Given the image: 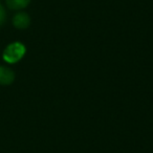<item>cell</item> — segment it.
<instances>
[{"instance_id":"obj_2","label":"cell","mask_w":153,"mask_h":153,"mask_svg":"<svg viewBox=\"0 0 153 153\" xmlns=\"http://www.w3.org/2000/svg\"><path fill=\"white\" fill-rule=\"evenodd\" d=\"M30 18L26 13H18L13 18L14 26L16 28H19V30L27 28L30 26Z\"/></svg>"},{"instance_id":"obj_4","label":"cell","mask_w":153,"mask_h":153,"mask_svg":"<svg viewBox=\"0 0 153 153\" xmlns=\"http://www.w3.org/2000/svg\"><path fill=\"white\" fill-rule=\"evenodd\" d=\"M30 0H7V7L11 10H22L30 4Z\"/></svg>"},{"instance_id":"obj_5","label":"cell","mask_w":153,"mask_h":153,"mask_svg":"<svg viewBox=\"0 0 153 153\" xmlns=\"http://www.w3.org/2000/svg\"><path fill=\"white\" fill-rule=\"evenodd\" d=\"M5 19H7V12H5L4 7H2V4L0 3V26L3 25Z\"/></svg>"},{"instance_id":"obj_1","label":"cell","mask_w":153,"mask_h":153,"mask_svg":"<svg viewBox=\"0 0 153 153\" xmlns=\"http://www.w3.org/2000/svg\"><path fill=\"white\" fill-rule=\"evenodd\" d=\"M26 48L22 43L14 42L7 45L3 51V60L9 64H15L19 62L25 55Z\"/></svg>"},{"instance_id":"obj_3","label":"cell","mask_w":153,"mask_h":153,"mask_svg":"<svg viewBox=\"0 0 153 153\" xmlns=\"http://www.w3.org/2000/svg\"><path fill=\"white\" fill-rule=\"evenodd\" d=\"M15 80V74L12 69L0 66V85H10Z\"/></svg>"}]
</instances>
